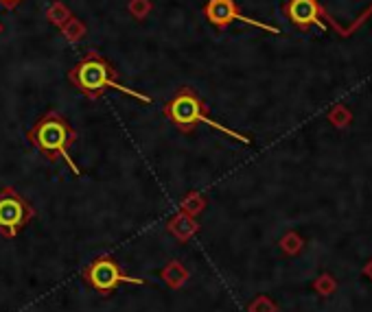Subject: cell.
Listing matches in <instances>:
<instances>
[{
    "label": "cell",
    "instance_id": "cell-1",
    "mask_svg": "<svg viewBox=\"0 0 372 312\" xmlns=\"http://www.w3.org/2000/svg\"><path fill=\"white\" fill-rule=\"evenodd\" d=\"M68 79L74 88H77V92H81L84 96H88L92 100L101 98L103 92H108V90H116V92H123V94L136 98V100H142L145 105H152V96L136 92L134 88L123 86L118 81L114 66L98 53H88L84 59L74 64L70 74H68Z\"/></svg>",
    "mask_w": 372,
    "mask_h": 312
},
{
    "label": "cell",
    "instance_id": "cell-2",
    "mask_svg": "<svg viewBox=\"0 0 372 312\" xmlns=\"http://www.w3.org/2000/svg\"><path fill=\"white\" fill-rule=\"evenodd\" d=\"M77 140V132L70 127V122L57 114V112H46L31 129H29V142L44 155L46 160H64L74 175H81L79 166L74 164V160L70 158V144H74Z\"/></svg>",
    "mask_w": 372,
    "mask_h": 312
},
{
    "label": "cell",
    "instance_id": "cell-3",
    "mask_svg": "<svg viewBox=\"0 0 372 312\" xmlns=\"http://www.w3.org/2000/svg\"><path fill=\"white\" fill-rule=\"evenodd\" d=\"M162 112H164L167 120L182 134H191L197 125H206V127H213V129H217V132L226 134V136H230V138H235L243 144H250V138H245V136L232 132V129L223 127L215 118H210L206 114V103L200 98V94H197L195 90H191V88H182L176 96L167 103Z\"/></svg>",
    "mask_w": 372,
    "mask_h": 312
},
{
    "label": "cell",
    "instance_id": "cell-4",
    "mask_svg": "<svg viewBox=\"0 0 372 312\" xmlns=\"http://www.w3.org/2000/svg\"><path fill=\"white\" fill-rule=\"evenodd\" d=\"M322 18L342 35L351 37L372 16V0H313Z\"/></svg>",
    "mask_w": 372,
    "mask_h": 312
},
{
    "label": "cell",
    "instance_id": "cell-5",
    "mask_svg": "<svg viewBox=\"0 0 372 312\" xmlns=\"http://www.w3.org/2000/svg\"><path fill=\"white\" fill-rule=\"evenodd\" d=\"M84 282L90 286L92 291H96L98 295H112L116 293L118 286L123 284H134V286H142L147 284V279L142 277H134V275H128L125 271H123L118 267V262L112 258V255H98L94 258L92 262L86 267L84 271Z\"/></svg>",
    "mask_w": 372,
    "mask_h": 312
},
{
    "label": "cell",
    "instance_id": "cell-6",
    "mask_svg": "<svg viewBox=\"0 0 372 312\" xmlns=\"http://www.w3.org/2000/svg\"><path fill=\"white\" fill-rule=\"evenodd\" d=\"M33 216H35L33 205L16 188L11 186L0 188V236L16 238Z\"/></svg>",
    "mask_w": 372,
    "mask_h": 312
},
{
    "label": "cell",
    "instance_id": "cell-7",
    "mask_svg": "<svg viewBox=\"0 0 372 312\" xmlns=\"http://www.w3.org/2000/svg\"><path fill=\"white\" fill-rule=\"evenodd\" d=\"M204 16H206V20L213 24L215 29H226L228 24H232V22H247V24H252V27H259L263 31L281 33L276 27H269V24H263V22H259L254 18L243 16L239 11L235 0H208V3L204 5Z\"/></svg>",
    "mask_w": 372,
    "mask_h": 312
},
{
    "label": "cell",
    "instance_id": "cell-8",
    "mask_svg": "<svg viewBox=\"0 0 372 312\" xmlns=\"http://www.w3.org/2000/svg\"><path fill=\"white\" fill-rule=\"evenodd\" d=\"M287 16L295 27H300V29H307L311 24H322V20L317 18L320 11L313 0H289Z\"/></svg>",
    "mask_w": 372,
    "mask_h": 312
},
{
    "label": "cell",
    "instance_id": "cell-9",
    "mask_svg": "<svg viewBox=\"0 0 372 312\" xmlns=\"http://www.w3.org/2000/svg\"><path fill=\"white\" fill-rule=\"evenodd\" d=\"M20 3H24V0H0V5H3L5 9H13V7H18Z\"/></svg>",
    "mask_w": 372,
    "mask_h": 312
}]
</instances>
